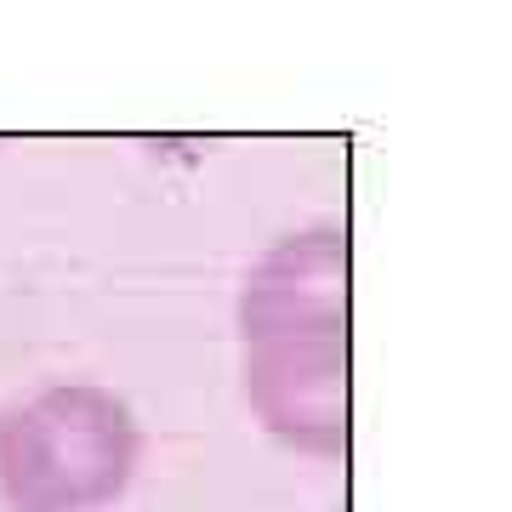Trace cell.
<instances>
[{
  "instance_id": "1",
  "label": "cell",
  "mask_w": 512,
  "mask_h": 512,
  "mask_svg": "<svg viewBox=\"0 0 512 512\" xmlns=\"http://www.w3.org/2000/svg\"><path fill=\"white\" fill-rule=\"evenodd\" d=\"M6 444L46 512H109L143 473L148 433L126 393L103 382H46L6 404Z\"/></svg>"
},
{
  "instance_id": "2",
  "label": "cell",
  "mask_w": 512,
  "mask_h": 512,
  "mask_svg": "<svg viewBox=\"0 0 512 512\" xmlns=\"http://www.w3.org/2000/svg\"><path fill=\"white\" fill-rule=\"evenodd\" d=\"M239 399L251 421L291 456L342 461L353 444L348 330L239 342Z\"/></svg>"
},
{
  "instance_id": "3",
  "label": "cell",
  "mask_w": 512,
  "mask_h": 512,
  "mask_svg": "<svg viewBox=\"0 0 512 512\" xmlns=\"http://www.w3.org/2000/svg\"><path fill=\"white\" fill-rule=\"evenodd\" d=\"M348 291H353L348 234L308 228V234L279 239L274 251L256 256L245 285H239V308H234L239 342L348 330Z\"/></svg>"
},
{
  "instance_id": "4",
  "label": "cell",
  "mask_w": 512,
  "mask_h": 512,
  "mask_svg": "<svg viewBox=\"0 0 512 512\" xmlns=\"http://www.w3.org/2000/svg\"><path fill=\"white\" fill-rule=\"evenodd\" d=\"M0 512H46L35 501V490L23 484L18 461H12V444H6V410H0Z\"/></svg>"
}]
</instances>
